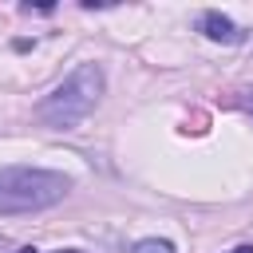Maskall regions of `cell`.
Listing matches in <instances>:
<instances>
[{"mask_svg":"<svg viewBox=\"0 0 253 253\" xmlns=\"http://www.w3.org/2000/svg\"><path fill=\"white\" fill-rule=\"evenodd\" d=\"M134 253H178V249L166 237H142V241H134Z\"/></svg>","mask_w":253,"mask_h":253,"instance_id":"obj_4","label":"cell"},{"mask_svg":"<svg viewBox=\"0 0 253 253\" xmlns=\"http://www.w3.org/2000/svg\"><path fill=\"white\" fill-rule=\"evenodd\" d=\"M16 253H40V249H32V245H24V249H16Z\"/></svg>","mask_w":253,"mask_h":253,"instance_id":"obj_7","label":"cell"},{"mask_svg":"<svg viewBox=\"0 0 253 253\" xmlns=\"http://www.w3.org/2000/svg\"><path fill=\"white\" fill-rule=\"evenodd\" d=\"M245 107H249V111H253V91H245Z\"/></svg>","mask_w":253,"mask_h":253,"instance_id":"obj_6","label":"cell"},{"mask_svg":"<svg viewBox=\"0 0 253 253\" xmlns=\"http://www.w3.org/2000/svg\"><path fill=\"white\" fill-rule=\"evenodd\" d=\"M103 91H107L103 67H99V63H75V67L63 75V83H55V87L36 103L32 115H36V123H43V126H51V130H75V126L99 107Z\"/></svg>","mask_w":253,"mask_h":253,"instance_id":"obj_1","label":"cell"},{"mask_svg":"<svg viewBox=\"0 0 253 253\" xmlns=\"http://www.w3.org/2000/svg\"><path fill=\"white\" fill-rule=\"evenodd\" d=\"M71 194V178L47 166H0V213H40Z\"/></svg>","mask_w":253,"mask_h":253,"instance_id":"obj_2","label":"cell"},{"mask_svg":"<svg viewBox=\"0 0 253 253\" xmlns=\"http://www.w3.org/2000/svg\"><path fill=\"white\" fill-rule=\"evenodd\" d=\"M198 32L206 36V40H213V43H241L245 40V28H237L229 16H221V12H202L198 16Z\"/></svg>","mask_w":253,"mask_h":253,"instance_id":"obj_3","label":"cell"},{"mask_svg":"<svg viewBox=\"0 0 253 253\" xmlns=\"http://www.w3.org/2000/svg\"><path fill=\"white\" fill-rule=\"evenodd\" d=\"M229 253H253V245H237V249H229Z\"/></svg>","mask_w":253,"mask_h":253,"instance_id":"obj_5","label":"cell"},{"mask_svg":"<svg viewBox=\"0 0 253 253\" xmlns=\"http://www.w3.org/2000/svg\"><path fill=\"white\" fill-rule=\"evenodd\" d=\"M55 253H83V249H55Z\"/></svg>","mask_w":253,"mask_h":253,"instance_id":"obj_8","label":"cell"}]
</instances>
